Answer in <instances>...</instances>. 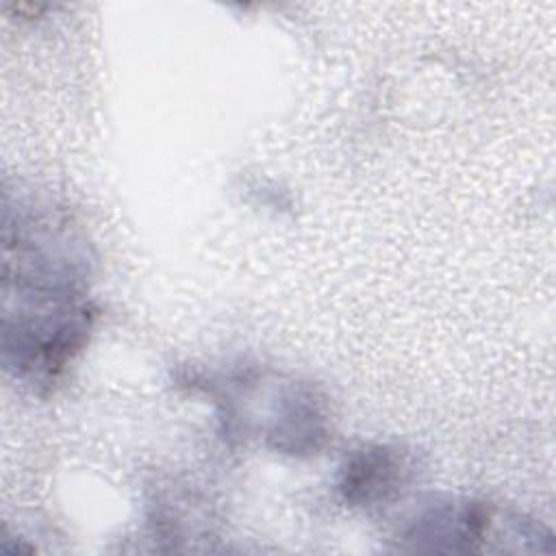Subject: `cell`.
<instances>
[{
  "label": "cell",
  "mask_w": 556,
  "mask_h": 556,
  "mask_svg": "<svg viewBox=\"0 0 556 556\" xmlns=\"http://www.w3.org/2000/svg\"><path fill=\"white\" fill-rule=\"evenodd\" d=\"M2 361L20 380L52 387L96 321L87 245L61 213L4 206Z\"/></svg>",
  "instance_id": "1"
},
{
  "label": "cell",
  "mask_w": 556,
  "mask_h": 556,
  "mask_svg": "<svg viewBox=\"0 0 556 556\" xmlns=\"http://www.w3.org/2000/svg\"><path fill=\"white\" fill-rule=\"evenodd\" d=\"M497 510L473 500H443L424 506L400 532V539L417 552H473L495 528Z\"/></svg>",
  "instance_id": "2"
},
{
  "label": "cell",
  "mask_w": 556,
  "mask_h": 556,
  "mask_svg": "<svg viewBox=\"0 0 556 556\" xmlns=\"http://www.w3.org/2000/svg\"><path fill=\"white\" fill-rule=\"evenodd\" d=\"M415 478L413 456L391 443H371L343 463L337 491L348 506H380L402 495Z\"/></svg>",
  "instance_id": "3"
},
{
  "label": "cell",
  "mask_w": 556,
  "mask_h": 556,
  "mask_svg": "<svg viewBox=\"0 0 556 556\" xmlns=\"http://www.w3.org/2000/svg\"><path fill=\"white\" fill-rule=\"evenodd\" d=\"M328 413L324 395L306 384H289L276 402L267 430L269 445L282 454H315L328 439Z\"/></svg>",
  "instance_id": "4"
}]
</instances>
